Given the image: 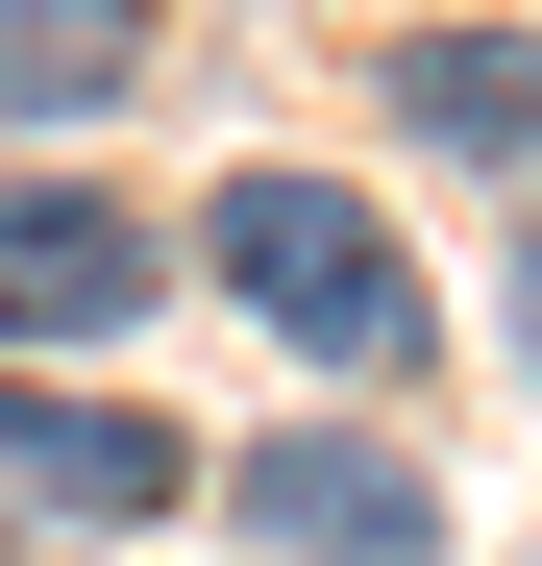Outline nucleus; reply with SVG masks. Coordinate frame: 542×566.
Listing matches in <instances>:
<instances>
[{"mask_svg": "<svg viewBox=\"0 0 542 566\" xmlns=\"http://www.w3.org/2000/svg\"><path fill=\"white\" fill-rule=\"evenodd\" d=\"M0 50H25V99H100V74L148 50V0H0Z\"/></svg>", "mask_w": 542, "mask_h": 566, "instance_id": "nucleus-6", "label": "nucleus"}, {"mask_svg": "<svg viewBox=\"0 0 542 566\" xmlns=\"http://www.w3.org/2000/svg\"><path fill=\"white\" fill-rule=\"evenodd\" d=\"M0 493H50V517H173V493H198V443L124 419V395H0Z\"/></svg>", "mask_w": 542, "mask_h": 566, "instance_id": "nucleus-3", "label": "nucleus"}, {"mask_svg": "<svg viewBox=\"0 0 542 566\" xmlns=\"http://www.w3.org/2000/svg\"><path fill=\"white\" fill-rule=\"evenodd\" d=\"M0 99H25V50H0Z\"/></svg>", "mask_w": 542, "mask_h": 566, "instance_id": "nucleus-8", "label": "nucleus"}, {"mask_svg": "<svg viewBox=\"0 0 542 566\" xmlns=\"http://www.w3.org/2000/svg\"><path fill=\"white\" fill-rule=\"evenodd\" d=\"M198 271H222L271 345H321V369H395V345H419V271H395V222L345 198V172H222Z\"/></svg>", "mask_w": 542, "mask_h": 566, "instance_id": "nucleus-1", "label": "nucleus"}, {"mask_svg": "<svg viewBox=\"0 0 542 566\" xmlns=\"http://www.w3.org/2000/svg\"><path fill=\"white\" fill-rule=\"evenodd\" d=\"M395 124H419L444 172H542V50H518V25H444V50H395Z\"/></svg>", "mask_w": 542, "mask_h": 566, "instance_id": "nucleus-5", "label": "nucleus"}, {"mask_svg": "<svg viewBox=\"0 0 542 566\" xmlns=\"http://www.w3.org/2000/svg\"><path fill=\"white\" fill-rule=\"evenodd\" d=\"M148 321V222L124 198H0V345H100Z\"/></svg>", "mask_w": 542, "mask_h": 566, "instance_id": "nucleus-4", "label": "nucleus"}, {"mask_svg": "<svg viewBox=\"0 0 542 566\" xmlns=\"http://www.w3.org/2000/svg\"><path fill=\"white\" fill-rule=\"evenodd\" d=\"M222 517H247L271 566H419V542H444V468H419V443L296 419V443H247V468H222Z\"/></svg>", "mask_w": 542, "mask_h": 566, "instance_id": "nucleus-2", "label": "nucleus"}, {"mask_svg": "<svg viewBox=\"0 0 542 566\" xmlns=\"http://www.w3.org/2000/svg\"><path fill=\"white\" fill-rule=\"evenodd\" d=\"M518 369H542V172H518Z\"/></svg>", "mask_w": 542, "mask_h": 566, "instance_id": "nucleus-7", "label": "nucleus"}]
</instances>
